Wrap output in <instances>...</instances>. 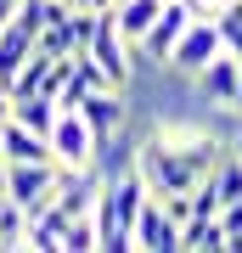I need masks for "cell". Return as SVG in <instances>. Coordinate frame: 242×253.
Listing matches in <instances>:
<instances>
[{"label":"cell","mask_w":242,"mask_h":253,"mask_svg":"<svg viewBox=\"0 0 242 253\" xmlns=\"http://www.w3.org/2000/svg\"><path fill=\"white\" fill-rule=\"evenodd\" d=\"M220 158H225V146H220L214 135H203V129H180V124L152 129V135L130 152L135 174L146 180V191H152V197L192 191L197 180H208V174H214Z\"/></svg>","instance_id":"1"},{"label":"cell","mask_w":242,"mask_h":253,"mask_svg":"<svg viewBox=\"0 0 242 253\" xmlns=\"http://www.w3.org/2000/svg\"><path fill=\"white\" fill-rule=\"evenodd\" d=\"M152 197L146 191V180L135 174V163L124 174H113V180H101V197H96V248L101 253H130V225H135V214H141V203Z\"/></svg>","instance_id":"2"},{"label":"cell","mask_w":242,"mask_h":253,"mask_svg":"<svg viewBox=\"0 0 242 253\" xmlns=\"http://www.w3.org/2000/svg\"><path fill=\"white\" fill-rule=\"evenodd\" d=\"M90 56H96V62H101V73L113 79V90H124V84H130V73H135V68H130V56H135V45L118 34V11H113V6H101V11H96Z\"/></svg>","instance_id":"3"},{"label":"cell","mask_w":242,"mask_h":253,"mask_svg":"<svg viewBox=\"0 0 242 253\" xmlns=\"http://www.w3.org/2000/svg\"><path fill=\"white\" fill-rule=\"evenodd\" d=\"M51 152H56V163H68V169H85V163L101 158V135L85 124L79 107H62L56 124H51Z\"/></svg>","instance_id":"4"},{"label":"cell","mask_w":242,"mask_h":253,"mask_svg":"<svg viewBox=\"0 0 242 253\" xmlns=\"http://www.w3.org/2000/svg\"><path fill=\"white\" fill-rule=\"evenodd\" d=\"M192 17H197V6H192V0H163V11H158V23L146 28L141 40H135V56H141V62H169V51H175V40L186 34L192 28Z\"/></svg>","instance_id":"5"},{"label":"cell","mask_w":242,"mask_h":253,"mask_svg":"<svg viewBox=\"0 0 242 253\" xmlns=\"http://www.w3.org/2000/svg\"><path fill=\"white\" fill-rule=\"evenodd\" d=\"M220 51H225L220 23H214V17H192V28L175 40V51H169V68H175V73H186V79H197V73L214 62Z\"/></svg>","instance_id":"6"},{"label":"cell","mask_w":242,"mask_h":253,"mask_svg":"<svg viewBox=\"0 0 242 253\" xmlns=\"http://www.w3.org/2000/svg\"><path fill=\"white\" fill-rule=\"evenodd\" d=\"M56 174H62V163H6V197L40 214L56 197Z\"/></svg>","instance_id":"7"},{"label":"cell","mask_w":242,"mask_h":253,"mask_svg":"<svg viewBox=\"0 0 242 253\" xmlns=\"http://www.w3.org/2000/svg\"><path fill=\"white\" fill-rule=\"evenodd\" d=\"M130 242L141 248V253H180V225L163 214L158 197H146L141 214H135V225H130Z\"/></svg>","instance_id":"8"},{"label":"cell","mask_w":242,"mask_h":253,"mask_svg":"<svg viewBox=\"0 0 242 253\" xmlns=\"http://www.w3.org/2000/svg\"><path fill=\"white\" fill-rule=\"evenodd\" d=\"M0 158H6V163H56L51 135L17 124V118H6V124H0Z\"/></svg>","instance_id":"9"},{"label":"cell","mask_w":242,"mask_h":253,"mask_svg":"<svg viewBox=\"0 0 242 253\" xmlns=\"http://www.w3.org/2000/svg\"><path fill=\"white\" fill-rule=\"evenodd\" d=\"M192 84H197V96L208 101V107H225V113H231V107H237V56H231V51H220V56H214V62H208Z\"/></svg>","instance_id":"10"},{"label":"cell","mask_w":242,"mask_h":253,"mask_svg":"<svg viewBox=\"0 0 242 253\" xmlns=\"http://www.w3.org/2000/svg\"><path fill=\"white\" fill-rule=\"evenodd\" d=\"M79 113H85V124L96 129L101 141L124 135V90H90V96L79 101Z\"/></svg>","instance_id":"11"},{"label":"cell","mask_w":242,"mask_h":253,"mask_svg":"<svg viewBox=\"0 0 242 253\" xmlns=\"http://www.w3.org/2000/svg\"><path fill=\"white\" fill-rule=\"evenodd\" d=\"M28 51H34V34L11 17L6 28H0V84H6V90H11V79H17V68L28 62Z\"/></svg>","instance_id":"12"},{"label":"cell","mask_w":242,"mask_h":253,"mask_svg":"<svg viewBox=\"0 0 242 253\" xmlns=\"http://www.w3.org/2000/svg\"><path fill=\"white\" fill-rule=\"evenodd\" d=\"M180 248H186V253H220V248H225V225H220V214H197V219H186V225H180Z\"/></svg>","instance_id":"13"},{"label":"cell","mask_w":242,"mask_h":253,"mask_svg":"<svg viewBox=\"0 0 242 253\" xmlns=\"http://www.w3.org/2000/svg\"><path fill=\"white\" fill-rule=\"evenodd\" d=\"M113 11H118V34H124L130 45H135V40H141L146 28L158 23V11H163V0H118Z\"/></svg>","instance_id":"14"},{"label":"cell","mask_w":242,"mask_h":253,"mask_svg":"<svg viewBox=\"0 0 242 253\" xmlns=\"http://www.w3.org/2000/svg\"><path fill=\"white\" fill-rule=\"evenodd\" d=\"M56 96H23V101H11V118H17V124H28V129H40V135H51V124H56Z\"/></svg>","instance_id":"15"},{"label":"cell","mask_w":242,"mask_h":253,"mask_svg":"<svg viewBox=\"0 0 242 253\" xmlns=\"http://www.w3.org/2000/svg\"><path fill=\"white\" fill-rule=\"evenodd\" d=\"M214 191H220V203H242V158L237 152H225L220 163H214Z\"/></svg>","instance_id":"16"},{"label":"cell","mask_w":242,"mask_h":253,"mask_svg":"<svg viewBox=\"0 0 242 253\" xmlns=\"http://www.w3.org/2000/svg\"><path fill=\"white\" fill-rule=\"evenodd\" d=\"M214 23H220L225 51H231V56H242V0H225V6L214 11Z\"/></svg>","instance_id":"17"},{"label":"cell","mask_w":242,"mask_h":253,"mask_svg":"<svg viewBox=\"0 0 242 253\" xmlns=\"http://www.w3.org/2000/svg\"><path fill=\"white\" fill-rule=\"evenodd\" d=\"M62 253H96V219H90V214L68 219V231H62Z\"/></svg>","instance_id":"18"},{"label":"cell","mask_w":242,"mask_h":253,"mask_svg":"<svg viewBox=\"0 0 242 253\" xmlns=\"http://www.w3.org/2000/svg\"><path fill=\"white\" fill-rule=\"evenodd\" d=\"M158 203H163V214H169L175 225H186V219L197 214V208H192V191H169V197H158Z\"/></svg>","instance_id":"19"},{"label":"cell","mask_w":242,"mask_h":253,"mask_svg":"<svg viewBox=\"0 0 242 253\" xmlns=\"http://www.w3.org/2000/svg\"><path fill=\"white\" fill-rule=\"evenodd\" d=\"M220 225H225V236H242V203H225L220 208Z\"/></svg>","instance_id":"20"},{"label":"cell","mask_w":242,"mask_h":253,"mask_svg":"<svg viewBox=\"0 0 242 253\" xmlns=\"http://www.w3.org/2000/svg\"><path fill=\"white\" fill-rule=\"evenodd\" d=\"M237 118H242V56H237V107H231Z\"/></svg>","instance_id":"21"},{"label":"cell","mask_w":242,"mask_h":253,"mask_svg":"<svg viewBox=\"0 0 242 253\" xmlns=\"http://www.w3.org/2000/svg\"><path fill=\"white\" fill-rule=\"evenodd\" d=\"M68 6H85V11H101V6H113V0H68Z\"/></svg>","instance_id":"22"},{"label":"cell","mask_w":242,"mask_h":253,"mask_svg":"<svg viewBox=\"0 0 242 253\" xmlns=\"http://www.w3.org/2000/svg\"><path fill=\"white\" fill-rule=\"evenodd\" d=\"M0 118H11V90L0 84Z\"/></svg>","instance_id":"23"},{"label":"cell","mask_w":242,"mask_h":253,"mask_svg":"<svg viewBox=\"0 0 242 253\" xmlns=\"http://www.w3.org/2000/svg\"><path fill=\"white\" fill-rule=\"evenodd\" d=\"M0 197H6V158H0Z\"/></svg>","instance_id":"24"},{"label":"cell","mask_w":242,"mask_h":253,"mask_svg":"<svg viewBox=\"0 0 242 253\" xmlns=\"http://www.w3.org/2000/svg\"><path fill=\"white\" fill-rule=\"evenodd\" d=\"M231 152H237V158H242V129H237V141H231Z\"/></svg>","instance_id":"25"},{"label":"cell","mask_w":242,"mask_h":253,"mask_svg":"<svg viewBox=\"0 0 242 253\" xmlns=\"http://www.w3.org/2000/svg\"><path fill=\"white\" fill-rule=\"evenodd\" d=\"M0 124H6V118H0Z\"/></svg>","instance_id":"26"},{"label":"cell","mask_w":242,"mask_h":253,"mask_svg":"<svg viewBox=\"0 0 242 253\" xmlns=\"http://www.w3.org/2000/svg\"><path fill=\"white\" fill-rule=\"evenodd\" d=\"M113 6H118V0H113Z\"/></svg>","instance_id":"27"}]
</instances>
